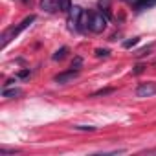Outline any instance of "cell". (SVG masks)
I'll return each instance as SVG.
<instances>
[{"instance_id":"8992f818","label":"cell","mask_w":156,"mask_h":156,"mask_svg":"<svg viewBox=\"0 0 156 156\" xmlns=\"http://www.w3.org/2000/svg\"><path fill=\"white\" fill-rule=\"evenodd\" d=\"M41 9H44L46 13H55V11H61L59 0H41Z\"/></svg>"},{"instance_id":"9c48e42d","label":"cell","mask_w":156,"mask_h":156,"mask_svg":"<svg viewBox=\"0 0 156 156\" xmlns=\"http://www.w3.org/2000/svg\"><path fill=\"white\" fill-rule=\"evenodd\" d=\"M20 94H22V90H20V88H4V90H2V96H4V98H8V99L17 98V96H20Z\"/></svg>"},{"instance_id":"7a4b0ae2","label":"cell","mask_w":156,"mask_h":156,"mask_svg":"<svg viewBox=\"0 0 156 156\" xmlns=\"http://www.w3.org/2000/svg\"><path fill=\"white\" fill-rule=\"evenodd\" d=\"M107 22H108V19L103 13H90V31L101 33L107 28Z\"/></svg>"},{"instance_id":"277c9868","label":"cell","mask_w":156,"mask_h":156,"mask_svg":"<svg viewBox=\"0 0 156 156\" xmlns=\"http://www.w3.org/2000/svg\"><path fill=\"white\" fill-rule=\"evenodd\" d=\"M77 75H79V70L72 68V70H68V72H61V73H57V75L53 77V81H55L57 85H66V83L73 81Z\"/></svg>"},{"instance_id":"2e32d148","label":"cell","mask_w":156,"mask_h":156,"mask_svg":"<svg viewBox=\"0 0 156 156\" xmlns=\"http://www.w3.org/2000/svg\"><path fill=\"white\" fill-rule=\"evenodd\" d=\"M112 92V88H105V90H98V92H94L92 94V98H98V96H105V94H110Z\"/></svg>"},{"instance_id":"9a60e30c","label":"cell","mask_w":156,"mask_h":156,"mask_svg":"<svg viewBox=\"0 0 156 156\" xmlns=\"http://www.w3.org/2000/svg\"><path fill=\"white\" fill-rule=\"evenodd\" d=\"M108 53H110L108 50H101V48L96 50V57H99V59H101V57H108Z\"/></svg>"},{"instance_id":"52a82bcc","label":"cell","mask_w":156,"mask_h":156,"mask_svg":"<svg viewBox=\"0 0 156 156\" xmlns=\"http://www.w3.org/2000/svg\"><path fill=\"white\" fill-rule=\"evenodd\" d=\"M98 6H99V9H101V13L110 20L112 19V13H110V0H99L98 2Z\"/></svg>"},{"instance_id":"30bf717a","label":"cell","mask_w":156,"mask_h":156,"mask_svg":"<svg viewBox=\"0 0 156 156\" xmlns=\"http://www.w3.org/2000/svg\"><path fill=\"white\" fill-rule=\"evenodd\" d=\"M66 53H68V48H66V46H62L61 50H57V51L51 55V59H53V61H62V59L66 57Z\"/></svg>"},{"instance_id":"6da1fadb","label":"cell","mask_w":156,"mask_h":156,"mask_svg":"<svg viewBox=\"0 0 156 156\" xmlns=\"http://www.w3.org/2000/svg\"><path fill=\"white\" fill-rule=\"evenodd\" d=\"M35 20V15H30V17H26L20 24H17V26H13V28H9V30H6L4 33H2V48H6L8 44H9V41H13L15 37H19V33L20 31H24L28 26H31V22Z\"/></svg>"},{"instance_id":"5bb4252c","label":"cell","mask_w":156,"mask_h":156,"mask_svg":"<svg viewBox=\"0 0 156 156\" xmlns=\"http://www.w3.org/2000/svg\"><path fill=\"white\" fill-rule=\"evenodd\" d=\"M17 152H20V151H17V149H2V151H0V154H2V156H8V154H17Z\"/></svg>"},{"instance_id":"44dd1931","label":"cell","mask_w":156,"mask_h":156,"mask_svg":"<svg viewBox=\"0 0 156 156\" xmlns=\"http://www.w3.org/2000/svg\"><path fill=\"white\" fill-rule=\"evenodd\" d=\"M141 72H143V66H141V64H138V66H136V70H134V73H141Z\"/></svg>"},{"instance_id":"e0dca14e","label":"cell","mask_w":156,"mask_h":156,"mask_svg":"<svg viewBox=\"0 0 156 156\" xmlns=\"http://www.w3.org/2000/svg\"><path fill=\"white\" fill-rule=\"evenodd\" d=\"M81 62H83V59H81V57H75V59H73V62H72V68H75V70H79Z\"/></svg>"},{"instance_id":"ffe728a7","label":"cell","mask_w":156,"mask_h":156,"mask_svg":"<svg viewBox=\"0 0 156 156\" xmlns=\"http://www.w3.org/2000/svg\"><path fill=\"white\" fill-rule=\"evenodd\" d=\"M123 2H127V4H130V6H136L140 0H123Z\"/></svg>"},{"instance_id":"4fadbf2b","label":"cell","mask_w":156,"mask_h":156,"mask_svg":"<svg viewBox=\"0 0 156 156\" xmlns=\"http://www.w3.org/2000/svg\"><path fill=\"white\" fill-rule=\"evenodd\" d=\"M73 129L75 130H90V132L96 130V127H90V125H73Z\"/></svg>"},{"instance_id":"ac0fdd59","label":"cell","mask_w":156,"mask_h":156,"mask_svg":"<svg viewBox=\"0 0 156 156\" xmlns=\"http://www.w3.org/2000/svg\"><path fill=\"white\" fill-rule=\"evenodd\" d=\"M141 154H156V149H145L141 151Z\"/></svg>"},{"instance_id":"ba28073f","label":"cell","mask_w":156,"mask_h":156,"mask_svg":"<svg viewBox=\"0 0 156 156\" xmlns=\"http://www.w3.org/2000/svg\"><path fill=\"white\" fill-rule=\"evenodd\" d=\"M152 6H156V0H140V2L134 6V9L136 11H143V9H149Z\"/></svg>"},{"instance_id":"7c38bea8","label":"cell","mask_w":156,"mask_h":156,"mask_svg":"<svg viewBox=\"0 0 156 156\" xmlns=\"http://www.w3.org/2000/svg\"><path fill=\"white\" fill-rule=\"evenodd\" d=\"M138 42H140V39H138V37H132V39H129V41L123 42V48H132V46H136Z\"/></svg>"},{"instance_id":"8fae6325","label":"cell","mask_w":156,"mask_h":156,"mask_svg":"<svg viewBox=\"0 0 156 156\" xmlns=\"http://www.w3.org/2000/svg\"><path fill=\"white\" fill-rule=\"evenodd\" d=\"M59 6H61V11L68 13L72 9V0H59Z\"/></svg>"},{"instance_id":"d6986e66","label":"cell","mask_w":156,"mask_h":156,"mask_svg":"<svg viewBox=\"0 0 156 156\" xmlns=\"http://www.w3.org/2000/svg\"><path fill=\"white\" fill-rule=\"evenodd\" d=\"M30 75V70H22V72H19V77H28Z\"/></svg>"},{"instance_id":"5b68a950","label":"cell","mask_w":156,"mask_h":156,"mask_svg":"<svg viewBox=\"0 0 156 156\" xmlns=\"http://www.w3.org/2000/svg\"><path fill=\"white\" fill-rule=\"evenodd\" d=\"M156 94V85L154 83H141L136 88V96L138 98H151Z\"/></svg>"},{"instance_id":"3957f363","label":"cell","mask_w":156,"mask_h":156,"mask_svg":"<svg viewBox=\"0 0 156 156\" xmlns=\"http://www.w3.org/2000/svg\"><path fill=\"white\" fill-rule=\"evenodd\" d=\"M81 15H83V9L79 6H72V9L68 11V26L70 30H79V20H81Z\"/></svg>"}]
</instances>
